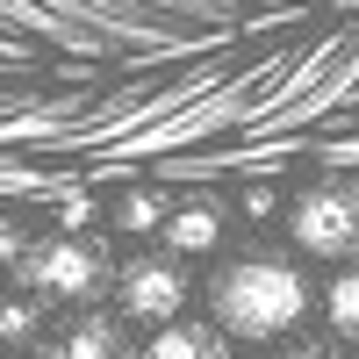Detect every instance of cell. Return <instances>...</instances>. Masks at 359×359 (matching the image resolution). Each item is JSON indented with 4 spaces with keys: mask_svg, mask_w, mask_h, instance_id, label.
Returning a JSON list of instances; mask_svg holds the SVG:
<instances>
[{
    "mask_svg": "<svg viewBox=\"0 0 359 359\" xmlns=\"http://www.w3.org/2000/svg\"><path fill=\"white\" fill-rule=\"evenodd\" d=\"M287 230H294V245H302L309 259H359V180L331 172V180H316V187L294 194L287 208Z\"/></svg>",
    "mask_w": 359,
    "mask_h": 359,
    "instance_id": "3",
    "label": "cell"
},
{
    "mask_svg": "<svg viewBox=\"0 0 359 359\" xmlns=\"http://www.w3.org/2000/svg\"><path fill=\"white\" fill-rule=\"evenodd\" d=\"M115 223H123L130 237H151V230L165 223V194H151V187H137V194H123V208H115Z\"/></svg>",
    "mask_w": 359,
    "mask_h": 359,
    "instance_id": "9",
    "label": "cell"
},
{
    "mask_svg": "<svg viewBox=\"0 0 359 359\" xmlns=\"http://www.w3.org/2000/svg\"><path fill=\"white\" fill-rule=\"evenodd\" d=\"M280 359H338V352H323V345H287Z\"/></svg>",
    "mask_w": 359,
    "mask_h": 359,
    "instance_id": "14",
    "label": "cell"
},
{
    "mask_svg": "<svg viewBox=\"0 0 359 359\" xmlns=\"http://www.w3.org/2000/svg\"><path fill=\"white\" fill-rule=\"evenodd\" d=\"M50 359H123V316H108V309L72 316Z\"/></svg>",
    "mask_w": 359,
    "mask_h": 359,
    "instance_id": "6",
    "label": "cell"
},
{
    "mask_svg": "<svg viewBox=\"0 0 359 359\" xmlns=\"http://www.w3.org/2000/svg\"><path fill=\"white\" fill-rule=\"evenodd\" d=\"M36 294H8V302H0V345H29L36 338Z\"/></svg>",
    "mask_w": 359,
    "mask_h": 359,
    "instance_id": "10",
    "label": "cell"
},
{
    "mask_svg": "<svg viewBox=\"0 0 359 359\" xmlns=\"http://www.w3.org/2000/svg\"><path fill=\"white\" fill-rule=\"evenodd\" d=\"M130 359H230V338L216 331V323L165 316V323H151V338H144Z\"/></svg>",
    "mask_w": 359,
    "mask_h": 359,
    "instance_id": "5",
    "label": "cell"
},
{
    "mask_svg": "<svg viewBox=\"0 0 359 359\" xmlns=\"http://www.w3.org/2000/svg\"><path fill=\"white\" fill-rule=\"evenodd\" d=\"M309 316V273L294 259H230L216 280H208V323L230 345H280L302 331Z\"/></svg>",
    "mask_w": 359,
    "mask_h": 359,
    "instance_id": "1",
    "label": "cell"
},
{
    "mask_svg": "<svg viewBox=\"0 0 359 359\" xmlns=\"http://www.w3.org/2000/svg\"><path fill=\"white\" fill-rule=\"evenodd\" d=\"M323 323L338 345H359V259H338L331 287H323Z\"/></svg>",
    "mask_w": 359,
    "mask_h": 359,
    "instance_id": "8",
    "label": "cell"
},
{
    "mask_svg": "<svg viewBox=\"0 0 359 359\" xmlns=\"http://www.w3.org/2000/svg\"><path fill=\"white\" fill-rule=\"evenodd\" d=\"M57 223H65V230H94V201H86V194H65V201H57Z\"/></svg>",
    "mask_w": 359,
    "mask_h": 359,
    "instance_id": "11",
    "label": "cell"
},
{
    "mask_svg": "<svg viewBox=\"0 0 359 359\" xmlns=\"http://www.w3.org/2000/svg\"><path fill=\"white\" fill-rule=\"evenodd\" d=\"M165 245L180 252V259H194V252H216L223 245V208L216 201H187V208H165Z\"/></svg>",
    "mask_w": 359,
    "mask_h": 359,
    "instance_id": "7",
    "label": "cell"
},
{
    "mask_svg": "<svg viewBox=\"0 0 359 359\" xmlns=\"http://www.w3.org/2000/svg\"><path fill=\"white\" fill-rule=\"evenodd\" d=\"M22 245H29V223L0 216V266H15V259H22Z\"/></svg>",
    "mask_w": 359,
    "mask_h": 359,
    "instance_id": "12",
    "label": "cell"
},
{
    "mask_svg": "<svg viewBox=\"0 0 359 359\" xmlns=\"http://www.w3.org/2000/svg\"><path fill=\"white\" fill-rule=\"evenodd\" d=\"M115 316H137V323H165L187 309V294H194V273L180 266V252L165 259H123L115 266Z\"/></svg>",
    "mask_w": 359,
    "mask_h": 359,
    "instance_id": "4",
    "label": "cell"
},
{
    "mask_svg": "<svg viewBox=\"0 0 359 359\" xmlns=\"http://www.w3.org/2000/svg\"><path fill=\"white\" fill-rule=\"evenodd\" d=\"M273 201H280L273 187H252V194H245V216H252V223H266V216H273Z\"/></svg>",
    "mask_w": 359,
    "mask_h": 359,
    "instance_id": "13",
    "label": "cell"
},
{
    "mask_svg": "<svg viewBox=\"0 0 359 359\" xmlns=\"http://www.w3.org/2000/svg\"><path fill=\"white\" fill-rule=\"evenodd\" d=\"M8 273L22 280V294H36V302H94L115 280V252L101 237H86V230H50V237H29Z\"/></svg>",
    "mask_w": 359,
    "mask_h": 359,
    "instance_id": "2",
    "label": "cell"
}]
</instances>
